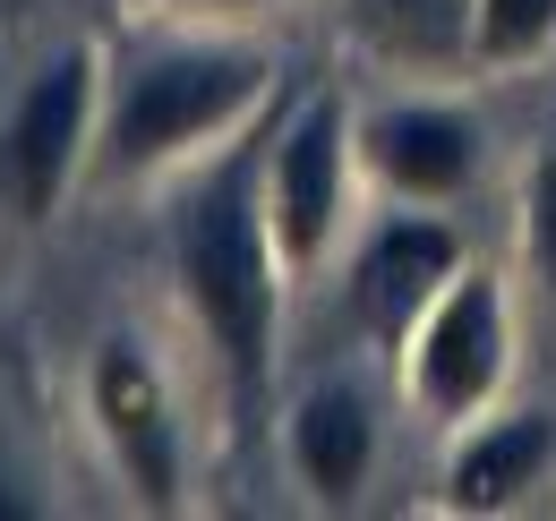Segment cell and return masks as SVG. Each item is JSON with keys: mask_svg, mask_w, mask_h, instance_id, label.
<instances>
[{"mask_svg": "<svg viewBox=\"0 0 556 521\" xmlns=\"http://www.w3.org/2000/svg\"><path fill=\"white\" fill-rule=\"evenodd\" d=\"M172 249H180V282L189 308L206 326L214 359L231 377L240 419L266 410L275 385V223H266V163L257 154H223L172 214Z\"/></svg>", "mask_w": 556, "mask_h": 521, "instance_id": "obj_1", "label": "cell"}, {"mask_svg": "<svg viewBox=\"0 0 556 521\" xmlns=\"http://www.w3.org/2000/svg\"><path fill=\"white\" fill-rule=\"evenodd\" d=\"M266 77H275L266 52H231V43L138 61L121 77V103H112V171H154V163L223 137L240 112H257Z\"/></svg>", "mask_w": 556, "mask_h": 521, "instance_id": "obj_2", "label": "cell"}, {"mask_svg": "<svg viewBox=\"0 0 556 521\" xmlns=\"http://www.w3.org/2000/svg\"><path fill=\"white\" fill-rule=\"evenodd\" d=\"M505 377V291L496 274H454L412 326V393L437 419H471Z\"/></svg>", "mask_w": 556, "mask_h": 521, "instance_id": "obj_3", "label": "cell"}, {"mask_svg": "<svg viewBox=\"0 0 556 521\" xmlns=\"http://www.w3.org/2000/svg\"><path fill=\"white\" fill-rule=\"evenodd\" d=\"M86 103H94V61L86 52H61L43 68L17 112H9V137H0V180H9V205L26 223H43L61 189L77 171V145H86Z\"/></svg>", "mask_w": 556, "mask_h": 521, "instance_id": "obj_4", "label": "cell"}, {"mask_svg": "<svg viewBox=\"0 0 556 521\" xmlns=\"http://www.w3.org/2000/svg\"><path fill=\"white\" fill-rule=\"evenodd\" d=\"M343 214V103L317 94L266 154V223H275L282 265H317Z\"/></svg>", "mask_w": 556, "mask_h": 521, "instance_id": "obj_5", "label": "cell"}, {"mask_svg": "<svg viewBox=\"0 0 556 521\" xmlns=\"http://www.w3.org/2000/svg\"><path fill=\"white\" fill-rule=\"evenodd\" d=\"M454 274H463V240L428 214H394V223L368 231V249L351 265V317L377 342H403Z\"/></svg>", "mask_w": 556, "mask_h": 521, "instance_id": "obj_6", "label": "cell"}, {"mask_svg": "<svg viewBox=\"0 0 556 521\" xmlns=\"http://www.w3.org/2000/svg\"><path fill=\"white\" fill-rule=\"evenodd\" d=\"M94 419H103V436H112V461L129 470L138 505L172 513V505H180V445H172L163 377L146 368L138 342H103V359H94Z\"/></svg>", "mask_w": 556, "mask_h": 521, "instance_id": "obj_7", "label": "cell"}, {"mask_svg": "<svg viewBox=\"0 0 556 521\" xmlns=\"http://www.w3.org/2000/svg\"><path fill=\"white\" fill-rule=\"evenodd\" d=\"M471 163H480V129L454 103H394V112L368 120V171L394 196L437 205L471 180Z\"/></svg>", "mask_w": 556, "mask_h": 521, "instance_id": "obj_8", "label": "cell"}, {"mask_svg": "<svg viewBox=\"0 0 556 521\" xmlns=\"http://www.w3.org/2000/svg\"><path fill=\"white\" fill-rule=\"evenodd\" d=\"M377 461V419L351 385H317L291 410V470L317 487V505H351Z\"/></svg>", "mask_w": 556, "mask_h": 521, "instance_id": "obj_9", "label": "cell"}, {"mask_svg": "<svg viewBox=\"0 0 556 521\" xmlns=\"http://www.w3.org/2000/svg\"><path fill=\"white\" fill-rule=\"evenodd\" d=\"M548 445L556 428L540 419V410H522V419H496V428H480L463 454H454V479H445V496L463 505V513H505L540 470H548Z\"/></svg>", "mask_w": 556, "mask_h": 521, "instance_id": "obj_10", "label": "cell"}, {"mask_svg": "<svg viewBox=\"0 0 556 521\" xmlns=\"http://www.w3.org/2000/svg\"><path fill=\"white\" fill-rule=\"evenodd\" d=\"M351 17H359V35H368L377 52H394V61H445V52L463 43V26H471L463 0H351Z\"/></svg>", "mask_w": 556, "mask_h": 521, "instance_id": "obj_11", "label": "cell"}, {"mask_svg": "<svg viewBox=\"0 0 556 521\" xmlns=\"http://www.w3.org/2000/svg\"><path fill=\"white\" fill-rule=\"evenodd\" d=\"M548 35H556V0H471V52L488 68L531 61Z\"/></svg>", "mask_w": 556, "mask_h": 521, "instance_id": "obj_12", "label": "cell"}, {"mask_svg": "<svg viewBox=\"0 0 556 521\" xmlns=\"http://www.w3.org/2000/svg\"><path fill=\"white\" fill-rule=\"evenodd\" d=\"M531 257H540V282L556 291V129L531 163Z\"/></svg>", "mask_w": 556, "mask_h": 521, "instance_id": "obj_13", "label": "cell"}, {"mask_svg": "<svg viewBox=\"0 0 556 521\" xmlns=\"http://www.w3.org/2000/svg\"><path fill=\"white\" fill-rule=\"evenodd\" d=\"M206 9H257V0H206Z\"/></svg>", "mask_w": 556, "mask_h": 521, "instance_id": "obj_14", "label": "cell"}, {"mask_svg": "<svg viewBox=\"0 0 556 521\" xmlns=\"http://www.w3.org/2000/svg\"><path fill=\"white\" fill-rule=\"evenodd\" d=\"M0 513H17V505H9V496H0Z\"/></svg>", "mask_w": 556, "mask_h": 521, "instance_id": "obj_15", "label": "cell"}]
</instances>
